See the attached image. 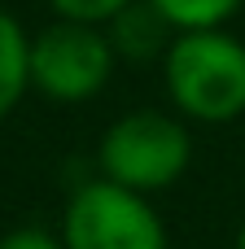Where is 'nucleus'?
<instances>
[{
    "label": "nucleus",
    "mask_w": 245,
    "mask_h": 249,
    "mask_svg": "<svg viewBox=\"0 0 245 249\" xmlns=\"http://www.w3.org/2000/svg\"><path fill=\"white\" fill-rule=\"evenodd\" d=\"M162 83L180 118L232 123L245 114V44L224 26L175 31L162 53Z\"/></svg>",
    "instance_id": "obj_1"
},
{
    "label": "nucleus",
    "mask_w": 245,
    "mask_h": 249,
    "mask_svg": "<svg viewBox=\"0 0 245 249\" xmlns=\"http://www.w3.org/2000/svg\"><path fill=\"white\" fill-rule=\"evenodd\" d=\"M101 175L127 184L145 197L171 188L193 162V136L180 114L167 109H132L114 118L96 144Z\"/></svg>",
    "instance_id": "obj_2"
},
{
    "label": "nucleus",
    "mask_w": 245,
    "mask_h": 249,
    "mask_svg": "<svg viewBox=\"0 0 245 249\" xmlns=\"http://www.w3.org/2000/svg\"><path fill=\"white\" fill-rule=\"evenodd\" d=\"M61 241L66 249H167V223L145 193L101 175L70 193Z\"/></svg>",
    "instance_id": "obj_3"
},
{
    "label": "nucleus",
    "mask_w": 245,
    "mask_h": 249,
    "mask_svg": "<svg viewBox=\"0 0 245 249\" xmlns=\"http://www.w3.org/2000/svg\"><path fill=\"white\" fill-rule=\"evenodd\" d=\"M114 57L118 48L110 31H101V22L57 18L31 39V88L61 105L92 101L110 83Z\"/></svg>",
    "instance_id": "obj_4"
},
{
    "label": "nucleus",
    "mask_w": 245,
    "mask_h": 249,
    "mask_svg": "<svg viewBox=\"0 0 245 249\" xmlns=\"http://www.w3.org/2000/svg\"><path fill=\"white\" fill-rule=\"evenodd\" d=\"M105 26H110L114 48H118V53H127V57L167 53V44H171V35H175V26L158 13L149 0H132L123 13H114Z\"/></svg>",
    "instance_id": "obj_5"
},
{
    "label": "nucleus",
    "mask_w": 245,
    "mask_h": 249,
    "mask_svg": "<svg viewBox=\"0 0 245 249\" xmlns=\"http://www.w3.org/2000/svg\"><path fill=\"white\" fill-rule=\"evenodd\" d=\"M31 88V35L13 13L0 9V118L18 109Z\"/></svg>",
    "instance_id": "obj_6"
},
{
    "label": "nucleus",
    "mask_w": 245,
    "mask_h": 249,
    "mask_svg": "<svg viewBox=\"0 0 245 249\" xmlns=\"http://www.w3.org/2000/svg\"><path fill=\"white\" fill-rule=\"evenodd\" d=\"M175 31H197V26H224L237 18L245 0H149Z\"/></svg>",
    "instance_id": "obj_7"
},
{
    "label": "nucleus",
    "mask_w": 245,
    "mask_h": 249,
    "mask_svg": "<svg viewBox=\"0 0 245 249\" xmlns=\"http://www.w3.org/2000/svg\"><path fill=\"white\" fill-rule=\"evenodd\" d=\"M57 18H75V22H110L114 13H123L132 0H48Z\"/></svg>",
    "instance_id": "obj_8"
},
{
    "label": "nucleus",
    "mask_w": 245,
    "mask_h": 249,
    "mask_svg": "<svg viewBox=\"0 0 245 249\" xmlns=\"http://www.w3.org/2000/svg\"><path fill=\"white\" fill-rule=\"evenodd\" d=\"M0 249H66L61 232H44V228H18L9 236H0Z\"/></svg>",
    "instance_id": "obj_9"
},
{
    "label": "nucleus",
    "mask_w": 245,
    "mask_h": 249,
    "mask_svg": "<svg viewBox=\"0 0 245 249\" xmlns=\"http://www.w3.org/2000/svg\"><path fill=\"white\" fill-rule=\"evenodd\" d=\"M232 249H245V223H241V232H237V245Z\"/></svg>",
    "instance_id": "obj_10"
}]
</instances>
